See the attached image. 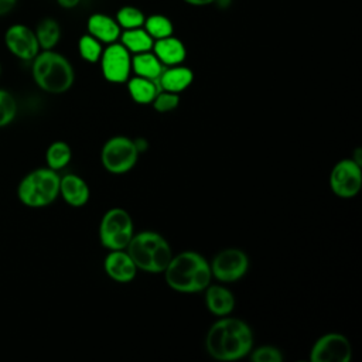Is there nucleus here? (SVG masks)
Listing matches in <instances>:
<instances>
[{"label":"nucleus","instance_id":"11","mask_svg":"<svg viewBox=\"0 0 362 362\" xmlns=\"http://www.w3.org/2000/svg\"><path fill=\"white\" fill-rule=\"evenodd\" d=\"M4 45L11 55L21 61H33L40 52L34 30L23 23L7 27L4 31Z\"/></svg>","mask_w":362,"mask_h":362},{"label":"nucleus","instance_id":"24","mask_svg":"<svg viewBox=\"0 0 362 362\" xmlns=\"http://www.w3.org/2000/svg\"><path fill=\"white\" fill-rule=\"evenodd\" d=\"M144 30L153 40H160L173 35L174 27L170 18L163 14H153L144 20Z\"/></svg>","mask_w":362,"mask_h":362},{"label":"nucleus","instance_id":"21","mask_svg":"<svg viewBox=\"0 0 362 362\" xmlns=\"http://www.w3.org/2000/svg\"><path fill=\"white\" fill-rule=\"evenodd\" d=\"M132 68L137 74V76L148 79H158V76L164 71L160 59L156 57V54H151L150 51L136 54V57L132 59Z\"/></svg>","mask_w":362,"mask_h":362},{"label":"nucleus","instance_id":"1","mask_svg":"<svg viewBox=\"0 0 362 362\" xmlns=\"http://www.w3.org/2000/svg\"><path fill=\"white\" fill-rule=\"evenodd\" d=\"M253 346L252 328L235 317H222L206 332L205 348L218 361H236L245 358Z\"/></svg>","mask_w":362,"mask_h":362},{"label":"nucleus","instance_id":"13","mask_svg":"<svg viewBox=\"0 0 362 362\" xmlns=\"http://www.w3.org/2000/svg\"><path fill=\"white\" fill-rule=\"evenodd\" d=\"M106 274L117 283H129L136 277V264L124 249L110 250L103 263Z\"/></svg>","mask_w":362,"mask_h":362},{"label":"nucleus","instance_id":"33","mask_svg":"<svg viewBox=\"0 0 362 362\" xmlns=\"http://www.w3.org/2000/svg\"><path fill=\"white\" fill-rule=\"evenodd\" d=\"M0 74H1V64H0Z\"/></svg>","mask_w":362,"mask_h":362},{"label":"nucleus","instance_id":"3","mask_svg":"<svg viewBox=\"0 0 362 362\" xmlns=\"http://www.w3.org/2000/svg\"><path fill=\"white\" fill-rule=\"evenodd\" d=\"M31 74L38 88L54 95L69 90L75 79L71 62L54 49H42L35 55Z\"/></svg>","mask_w":362,"mask_h":362},{"label":"nucleus","instance_id":"7","mask_svg":"<svg viewBox=\"0 0 362 362\" xmlns=\"http://www.w3.org/2000/svg\"><path fill=\"white\" fill-rule=\"evenodd\" d=\"M139 158V150L134 140L126 136H113L102 147L100 160L103 167L112 174H124L130 171Z\"/></svg>","mask_w":362,"mask_h":362},{"label":"nucleus","instance_id":"30","mask_svg":"<svg viewBox=\"0 0 362 362\" xmlns=\"http://www.w3.org/2000/svg\"><path fill=\"white\" fill-rule=\"evenodd\" d=\"M18 0H0V16L8 14L17 4Z\"/></svg>","mask_w":362,"mask_h":362},{"label":"nucleus","instance_id":"26","mask_svg":"<svg viewBox=\"0 0 362 362\" xmlns=\"http://www.w3.org/2000/svg\"><path fill=\"white\" fill-rule=\"evenodd\" d=\"M78 49L81 57L88 62H98L102 55V44L99 40L92 37L90 34H85L79 38Z\"/></svg>","mask_w":362,"mask_h":362},{"label":"nucleus","instance_id":"22","mask_svg":"<svg viewBox=\"0 0 362 362\" xmlns=\"http://www.w3.org/2000/svg\"><path fill=\"white\" fill-rule=\"evenodd\" d=\"M122 44L127 48V51L139 54L146 52L153 48L154 40L148 35V33L144 28H130L126 30L123 34H120Z\"/></svg>","mask_w":362,"mask_h":362},{"label":"nucleus","instance_id":"10","mask_svg":"<svg viewBox=\"0 0 362 362\" xmlns=\"http://www.w3.org/2000/svg\"><path fill=\"white\" fill-rule=\"evenodd\" d=\"M352 346L349 339L338 332H329L320 337L310 352L313 362H349Z\"/></svg>","mask_w":362,"mask_h":362},{"label":"nucleus","instance_id":"14","mask_svg":"<svg viewBox=\"0 0 362 362\" xmlns=\"http://www.w3.org/2000/svg\"><path fill=\"white\" fill-rule=\"evenodd\" d=\"M59 194L68 205L79 208L88 202L90 191L83 178L76 174H66L59 180Z\"/></svg>","mask_w":362,"mask_h":362},{"label":"nucleus","instance_id":"20","mask_svg":"<svg viewBox=\"0 0 362 362\" xmlns=\"http://www.w3.org/2000/svg\"><path fill=\"white\" fill-rule=\"evenodd\" d=\"M40 49H54L61 40V25L52 17H44L34 28Z\"/></svg>","mask_w":362,"mask_h":362},{"label":"nucleus","instance_id":"8","mask_svg":"<svg viewBox=\"0 0 362 362\" xmlns=\"http://www.w3.org/2000/svg\"><path fill=\"white\" fill-rule=\"evenodd\" d=\"M211 273L223 283H232L242 279L249 269L247 255L238 247L222 249L209 263Z\"/></svg>","mask_w":362,"mask_h":362},{"label":"nucleus","instance_id":"15","mask_svg":"<svg viewBox=\"0 0 362 362\" xmlns=\"http://www.w3.org/2000/svg\"><path fill=\"white\" fill-rule=\"evenodd\" d=\"M86 28H88V34H90L100 42H106V44L115 42L122 34L120 25L117 24V21L113 20L110 16L102 14V13H95L89 16L86 21Z\"/></svg>","mask_w":362,"mask_h":362},{"label":"nucleus","instance_id":"5","mask_svg":"<svg viewBox=\"0 0 362 362\" xmlns=\"http://www.w3.org/2000/svg\"><path fill=\"white\" fill-rule=\"evenodd\" d=\"M61 177L48 167L30 171L17 187L20 202L28 208H44L52 204L59 195Z\"/></svg>","mask_w":362,"mask_h":362},{"label":"nucleus","instance_id":"32","mask_svg":"<svg viewBox=\"0 0 362 362\" xmlns=\"http://www.w3.org/2000/svg\"><path fill=\"white\" fill-rule=\"evenodd\" d=\"M187 4L189 6H208V4H212L215 3V0H184Z\"/></svg>","mask_w":362,"mask_h":362},{"label":"nucleus","instance_id":"28","mask_svg":"<svg viewBox=\"0 0 362 362\" xmlns=\"http://www.w3.org/2000/svg\"><path fill=\"white\" fill-rule=\"evenodd\" d=\"M151 103L157 112L167 113V112L174 110L178 106L180 96H178V93H174V92L160 90Z\"/></svg>","mask_w":362,"mask_h":362},{"label":"nucleus","instance_id":"4","mask_svg":"<svg viewBox=\"0 0 362 362\" xmlns=\"http://www.w3.org/2000/svg\"><path fill=\"white\" fill-rule=\"evenodd\" d=\"M126 249L136 267L148 273H163L173 257L170 243L153 230L133 235Z\"/></svg>","mask_w":362,"mask_h":362},{"label":"nucleus","instance_id":"31","mask_svg":"<svg viewBox=\"0 0 362 362\" xmlns=\"http://www.w3.org/2000/svg\"><path fill=\"white\" fill-rule=\"evenodd\" d=\"M57 3L62 7V8H66V10H71V8H75L81 0H57Z\"/></svg>","mask_w":362,"mask_h":362},{"label":"nucleus","instance_id":"6","mask_svg":"<svg viewBox=\"0 0 362 362\" xmlns=\"http://www.w3.org/2000/svg\"><path fill=\"white\" fill-rule=\"evenodd\" d=\"M133 235V221L127 211L123 208H110L105 212L99 225V239L106 249H126Z\"/></svg>","mask_w":362,"mask_h":362},{"label":"nucleus","instance_id":"2","mask_svg":"<svg viewBox=\"0 0 362 362\" xmlns=\"http://www.w3.org/2000/svg\"><path fill=\"white\" fill-rule=\"evenodd\" d=\"M167 284L180 293H198L211 283V266L206 259L192 250L173 256L163 272Z\"/></svg>","mask_w":362,"mask_h":362},{"label":"nucleus","instance_id":"16","mask_svg":"<svg viewBox=\"0 0 362 362\" xmlns=\"http://www.w3.org/2000/svg\"><path fill=\"white\" fill-rule=\"evenodd\" d=\"M153 49L161 64L171 66L181 64L187 57L185 45L182 44L181 40L173 35L156 40V42L153 44Z\"/></svg>","mask_w":362,"mask_h":362},{"label":"nucleus","instance_id":"17","mask_svg":"<svg viewBox=\"0 0 362 362\" xmlns=\"http://www.w3.org/2000/svg\"><path fill=\"white\" fill-rule=\"evenodd\" d=\"M205 303L208 310L218 317L229 315L235 308V297L232 291L223 286H208Z\"/></svg>","mask_w":362,"mask_h":362},{"label":"nucleus","instance_id":"29","mask_svg":"<svg viewBox=\"0 0 362 362\" xmlns=\"http://www.w3.org/2000/svg\"><path fill=\"white\" fill-rule=\"evenodd\" d=\"M250 359L255 362H281L283 354L276 346L263 345V346L256 348L250 354Z\"/></svg>","mask_w":362,"mask_h":362},{"label":"nucleus","instance_id":"23","mask_svg":"<svg viewBox=\"0 0 362 362\" xmlns=\"http://www.w3.org/2000/svg\"><path fill=\"white\" fill-rule=\"evenodd\" d=\"M71 157H72V151L69 144L61 140L51 143L45 151L47 167L55 171L66 167L68 163L71 161Z\"/></svg>","mask_w":362,"mask_h":362},{"label":"nucleus","instance_id":"27","mask_svg":"<svg viewBox=\"0 0 362 362\" xmlns=\"http://www.w3.org/2000/svg\"><path fill=\"white\" fill-rule=\"evenodd\" d=\"M17 100L6 89H0V129L8 126L17 116Z\"/></svg>","mask_w":362,"mask_h":362},{"label":"nucleus","instance_id":"9","mask_svg":"<svg viewBox=\"0 0 362 362\" xmlns=\"http://www.w3.org/2000/svg\"><path fill=\"white\" fill-rule=\"evenodd\" d=\"M329 185L332 192L341 198L355 197L362 185L361 165L352 158L338 161L331 170Z\"/></svg>","mask_w":362,"mask_h":362},{"label":"nucleus","instance_id":"12","mask_svg":"<svg viewBox=\"0 0 362 362\" xmlns=\"http://www.w3.org/2000/svg\"><path fill=\"white\" fill-rule=\"evenodd\" d=\"M102 74L113 83H123L129 79L132 69V58L127 48L123 44L112 42L100 55Z\"/></svg>","mask_w":362,"mask_h":362},{"label":"nucleus","instance_id":"25","mask_svg":"<svg viewBox=\"0 0 362 362\" xmlns=\"http://www.w3.org/2000/svg\"><path fill=\"white\" fill-rule=\"evenodd\" d=\"M144 14L140 8L133 6H123L116 13V21L120 25V28H139L144 24Z\"/></svg>","mask_w":362,"mask_h":362},{"label":"nucleus","instance_id":"19","mask_svg":"<svg viewBox=\"0 0 362 362\" xmlns=\"http://www.w3.org/2000/svg\"><path fill=\"white\" fill-rule=\"evenodd\" d=\"M127 89L132 99L140 105L151 103L157 93L161 90L157 79H148L143 76L132 78L127 83Z\"/></svg>","mask_w":362,"mask_h":362},{"label":"nucleus","instance_id":"18","mask_svg":"<svg viewBox=\"0 0 362 362\" xmlns=\"http://www.w3.org/2000/svg\"><path fill=\"white\" fill-rule=\"evenodd\" d=\"M192 79H194V74L189 68L173 65V68L164 69L157 81L161 90L178 93L187 89L191 85Z\"/></svg>","mask_w":362,"mask_h":362}]
</instances>
